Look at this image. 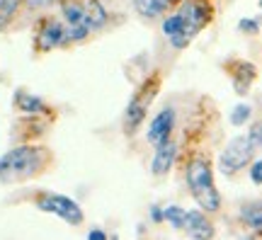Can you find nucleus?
Wrapping results in <instances>:
<instances>
[{"label": "nucleus", "mask_w": 262, "mask_h": 240, "mask_svg": "<svg viewBox=\"0 0 262 240\" xmlns=\"http://www.w3.org/2000/svg\"><path fill=\"white\" fill-rule=\"evenodd\" d=\"M238 27L243 29V32H248V34H255V32H257V22H255V19H241Z\"/></svg>", "instance_id": "23"}, {"label": "nucleus", "mask_w": 262, "mask_h": 240, "mask_svg": "<svg viewBox=\"0 0 262 240\" xmlns=\"http://www.w3.org/2000/svg\"><path fill=\"white\" fill-rule=\"evenodd\" d=\"M22 0H0V29H5L10 25V19L15 17V12L19 10Z\"/></svg>", "instance_id": "18"}, {"label": "nucleus", "mask_w": 262, "mask_h": 240, "mask_svg": "<svg viewBox=\"0 0 262 240\" xmlns=\"http://www.w3.org/2000/svg\"><path fill=\"white\" fill-rule=\"evenodd\" d=\"M238 71L241 73L235 75V93H248V85H250V80L255 78V68L250 63H241L238 66Z\"/></svg>", "instance_id": "17"}, {"label": "nucleus", "mask_w": 262, "mask_h": 240, "mask_svg": "<svg viewBox=\"0 0 262 240\" xmlns=\"http://www.w3.org/2000/svg\"><path fill=\"white\" fill-rule=\"evenodd\" d=\"M153 219L158 221V219H163V213H160V209H153Z\"/></svg>", "instance_id": "26"}, {"label": "nucleus", "mask_w": 262, "mask_h": 240, "mask_svg": "<svg viewBox=\"0 0 262 240\" xmlns=\"http://www.w3.org/2000/svg\"><path fill=\"white\" fill-rule=\"evenodd\" d=\"M83 10H85V22L90 29H100L107 22V12L100 5V0H83Z\"/></svg>", "instance_id": "12"}, {"label": "nucleus", "mask_w": 262, "mask_h": 240, "mask_svg": "<svg viewBox=\"0 0 262 240\" xmlns=\"http://www.w3.org/2000/svg\"><path fill=\"white\" fill-rule=\"evenodd\" d=\"M37 206L41 211L56 213L58 219H63L68 226H80L83 223V209L63 194H41L37 199Z\"/></svg>", "instance_id": "4"}, {"label": "nucleus", "mask_w": 262, "mask_h": 240, "mask_svg": "<svg viewBox=\"0 0 262 240\" xmlns=\"http://www.w3.org/2000/svg\"><path fill=\"white\" fill-rule=\"evenodd\" d=\"M88 238H90V240H104L107 235H104L102 231H90V235H88Z\"/></svg>", "instance_id": "25"}, {"label": "nucleus", "mask_w": 262, "mask_h": 240, "mask_svg": "<svg viewBox=\"0 0 262 240\" xmlns=\"http://www.w3.org/2000/svg\"><path fill=\"white\" fill-rule=\"evenodd\" d=\"M63 19L68 22V27H88V22H85L83 0H66L63 3ZM90 32H93V29H90Z\"/></svg>", "instance_id": "11"}, {"label": "nucleus", "mask_w": 262, "mask_h": 240, "mask_svg": "<svg viewBox=\"0 0 262 240\" xmlns=\"http://www.w3.org/2000/svg\"><path fill=\"white\" fill-rule=\"evenodd\" d=\"M241 216H243V221L248 223L253 231L262 233V204H248V206H243Z\"/></svg>", "instance_id": "15"}, {"label": "nucleus", "mask_w": 262, "mask_h": 240, "mask_svg": "<svg viewBox=\"0 0 262 240\" xmlns=\"http://www.w3.org/2000/svg\"><path fill=\"white\" fill-rule=\"evenodd\" d=\"M163 32H165V37H170V41L180 49V37H182V17L180 15H172L163 22Z\"/></svg>", "instance_id": "16"}, {"label": "nucleus", "mask_w": 262, "mask_h": 240, "mask_svg": "<svg viewBox=\"0 0 262 240\" xmlns=\"http://www.w3.org/2000/svg\"><path fill=\"white\" fill-rule=\"evenodd\" d=\"M248 119H250V107H248V104L233 107V112H231V124H233V126H243Z\"/></svg>", "instance_id": "20"}, {"label": "nucleus", "mask_w": 262, "mask_h": 240, "mask_svg": "<svg viewBox=\"0 0 262 240\" xmlns=\"http://www.w3.org/2000/svg\"><path fill=\"white\" fill-rule=\"evenodd\" d=\"M187 185L192 189V197L196 199V204L206 209V211H216L221 206V197L214 187V175L211 167L206 160H192L187 165Z\"/></svg>", "instance_id": "2"}, {"label": "nucleus", "mask_w": 262, "mask_h": 240, "mask_svg": "<svg viewBox=\"0 0 262 240\" xmlns=\"http://www.w3.org/2000/svg\"><path fill=\"white\" fill-rule=\"evenodd\" d=\"M260 5H262V0H260Z\"/></svg>", "instance_id": "27"}, {"label": "nucleus", "mask_w": 262, "mask_h": 240, "mask_svg": "<svg viewBox=\"0 0 262 240\" xmlns=\"http://www.w3.org/2000/svg\"><path fill=\"white\" fill-rule=\"evenodd\" d=\"M175 143H160L158 150H156V158H153V175H165L170 167H172V160H175Z\"/></svg>", "instance_id": "10"}, {"label": "nucleus", "mask_w": 262, "mask_h": 240, "mask_svg": "<svg viewBox=\"0 0 262 240\" xmlns=\"http://www.w3.org/2000/svg\"><path fill=\"white\" fill-rule=\"evenodd\" d=\"M163 216H165V221H168L172 228H185V216H187V211H185L182 206H165Z\"/></svg>", "instance_id": "19"}, {"label": "nucleus", "mask_w": 262, "mask_h": 240, "mask_svg": "<svg viewBox=\"0 0 262 240\" xmlns=\"http://www.w3.org/2000/svg\"><path fill=\"white\" fill-rule=\"evenodd\" d=\"M29 8H47V5H51V3H56V0H27Z\"/></svg>", "instance_id": "24"}, {"label": "nucleus", "mask_w": 262, "mask_h": 240, "mask_svg": "<svg viewBox=\"0 0 262 240\" xmlns=\"http://www.w3.org/2000/svg\"><path fill=\"white\" fill-rule=\"evenodd\" d=\"M61 44H66V29L54 19L44 22V27L39 29L37 34V49L39 51H51V49L61 47Z\"/></svg>", "instance_id": "7"}, {"label": "nucleus", "mask_w": 262, "mask_h": 240, "mask_svg": "<svg viewBox=\"0 0 262 240\" xmlns=\"http://www.w3.org/2000/svg\"><path fill=\"white\" fill-rule=\"evenodd\" d=\"M255 146L250 143L248 136H235V139L228 141V146L224 148V153L219 158V167L224 175H231V172H238L241 167H245L253 158Z\"/></svg>", "instance_id": "3"}, {"label": "nucleus", "mask_w": 262, "mask_h": 240, "mask_svg": "<svg viewBox=\"0 0 262 240\" xmlns=\"http://www.w3.org/2000/svg\"><path fill=\"white\" fill-rule=\"evenodd\" d=\"M134 5L139 10V15H143V17H158L160 12L168 10L170 0H134Z\"/></svg>", "instance_id": "14"}, {"label": "nucleus", "mask_w": 262, "mask_h": 240, "mask_svg": "<svg viewBox=\"0 0 262 240\" xmlns=\"http://www.w3.org/2000/svg\"><path fill=\"white\" fill-rule=\"evenodd\" d=\"M148 102H150V95L148 97H146V95H139V97H134V100L129 102V110H126V117H124L126 131H136V126H139L141 121H143V117H146Z\"/></svg>", "instance_id": "9"}, {"label": "nucleus", "mask_w": 262, "mask_h": 240, "mask_svg": "<svg viewBox=\"0 0 262 240\" xmlns=\"http://www.w3.org/2000/svg\"><path fill=\"white\" fill-rule=\"evenodd\" d=\"M250 143H253L255 148H262V124H255L253 129H250Z\"/></svg>", "instance_id": "21"}, {"label": "nucleus", "mask_w": 262, "mask_h": 240, "mask_svg": "<svg viewBox=\"0 0 262 240\" xmlns=\"http://www.w3.org/2000/svg\"><path fill=\"white\" fill-rule=\"evenodd\" d=\"M185 228H187L189 235H194V238H214V228H211V223L206 221V216L202 211H187V216H185Z\"/></svg>", "instance_id": "8"}, {"label": "nucleus", "mask_w": 262, "mask_h": 240, "mask_svg": "<svg viewBox=\"0 0 262 240\" xmlns=\"http://www.w3.org/2000/svg\"><path fill=\"white\" fill-rule=\"evenodd\" d=\"M250 180L255 185H262V160H257L253 167H250Z\"/></svg>", "instance_id": "22"}, {"label": "nucleus", "mask_w": 262, "mask_h": 240, "mask_svg": "<svg viewBox=\"0 0 262 240\" xmlns=\"http://www.w3.org/2000/svg\"><path fill=\"white\" fill-rule=\"evenodd\" d=\"M178 15L182 17V37H180V49H182V47H187L189 41H192V37L206 25L209 10H206L202 3L187 0V3H182V8H180Z\"/></svg>", "instance_id": "5"}, {"label": "nucleus", "mask_w": 262, "mask_h": 240, "mask_svg": "<svg viewBox=\"0 0 262 240\" xmlns=\"http://www.w3.org/2000/svg\"><path fill=\"white\" fill-rule=\"evenodd\" d=\"M15 104H17V110L27 112V114H39V112L47 110V104L39 100V97H34V95L25 93V90H19V93L15 95Z\"/></svg>", "instance_id": "13"}, {"label": "nucleus", "mask_w": 262, "mask_h": 240, "mask_svg": "<svg viewBox=\"0 0 262 240\" xmlns=\"http://www.w3.org/2000/svg\"><path fill=\"white\" fill-rule=\"evenodd\" d=\"M44 150L37 146H19L0 158V182H17L32 177L44 165Z\"/></svg>", "instance_id": "1"}, {"label": "nucleus", "mask_w": 262, "mask_h": 240, "mask_svg": "<svg viewBox=\"0 0 262 240\" xmlns=\"http://www.w3.org/2000/svg\"><path fill=\"white\" fill-rule=\"evenodd\" d=\"M172 124H175V112L170 110H163L156 117V119L150 121L148 126V141L153 146H160V143H165L170 139V131H172Z\"/></svg>", "instance_id": "6"}]
</instances>
